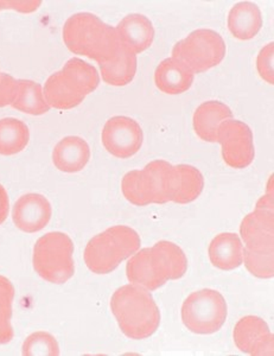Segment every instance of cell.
Masks as SVG:
<instances>
[{"label":"cell","instance_id":"6da1fadb","mask_svg":"<svg viewBox=\"0 0 274 356\" xmlns=\"http://www.w3.org/2000/svg\"><path fill=\"white\" fill-rule=\"evenodd\" d=\"M62 36L72 53L89 57L99 65L112 61L122 47L117 29L106 24L93 13H80L69 17Z\"/></svg>","mask_w":274,"mask_h":356},{"label":"cell","instance_id":"7a4b0ae2","mask_svg":"<svg viewBox=\"0 0 274 356\" xmlns=\"http://www.w3.org/2000/svg\"><path fill=\"white\" fill-rule=\"evenodd\" d=\"M113 312L121 332L131 340H145L157 332L161 312L149 290L127 284L114 292L111 298Z\"/></svg>","mask_w":274,"mask_h":356},{"label":"cell","instance_id":"3957f363","mask_svg":"<svg viewBox=\"0 0 274 356\" xmlns=\"http://www.w3.org/2000/svg\"><path fill=\"white\" fill-rule=\"evenodd\" d=\"M140 236L129 226L111 227L89 240L83 253L86 266L95 275H108L140 248Z\"/></svg>","mask_w":274,"mask_h":356},{"label":"cell","instance_id":"277c9868","mask_svg":"<svg viewBox=\"0 0 274 356\" xmlns=\"http://www.w3.org/2000/svg\"><path fill=\"white\" fill-rule=\"evenodd\" d=\"M73 253L74 243L68 235L50 232L33 246V268L48 283H67L75 273Z\"/></svg>","mask_w":274,"mask_h":356},{"label":"cell","instance_id":"5b68a950","mask_svg":"<svg viewBox=\"0 0 274 356\" xmlns=\"http://www.w3.org/2000/svg\"><path fill=\"white\" fill-rule=\"evenodd\" d=\"M228 315L225 297L211 289H203L186 297L181 316L186 329L198 335H210L223 327Z\"/></svg>","mask_w":274,"mask_h":356},{"label":"cell","instance_id":"8992f818","mask_svg":"<svg viewBox=\"0 0 274 356\" xmlns=\"http://www.w3.org/2000/svg\"><path fill=\"white\" fill-rule=\"evenodd\" d=\"M225 56L226 43L220 33L209 29L195 30L172 49V57L194 74L206 73L220 65Z\"/></svg>","mask_w":274,"mask_h":356},{"label":"cell","instance_id":"52a82bcc","mask_svg":"<svg viewBox=\"0 0 274 356\" xmlns=\"http://www.w3.org/2000/svg\"><path fill=\"white\" fill-rule=\"evenodd\" d=\"M216 143L221 144L222 158L232 169H246L255 161L253 132L241 120L229 119L222 122Z\"/></svg>","mask_w":274,"mask_h":356},{"label":"cell","instance_id":"ba28073f","mask_svg":"<svg viewBox=\"0 0 274 356\" xmlns=\"http://www.w3.org/2000/svg\"><path fill=\"white\" fill-rule=\"evenodd\" d=\"M101 142L108 154L119 159H129L140 150L144 132L132 118L117 115L106 122Z\"/></svg>","mask_w":274,"mask_h":356},{"label":"cell","instance_id":"9c48e42d","mask_svg":"<svg viewBox=\"0 0 274 356\" xmlns=\"http://www.w3.org/2000/svg\"><path fill=\"white\" fill-rule=\"evenodd\" d=\"M240 235L248 251L255 253L274 252L273 208L255 207V211L242 220Z\"/></svg>","mask_w":274,"mask_h":356},{"label":"cell","instance_id":"30bf717a","mask_svg":"<svg viewBox=\"0 0 274 356\" xmlns=\"http://www.w3.org/2000/svg\"><path fill=\"white\" fill-rule=\"evenodd\" d=\"M234 343L239 350L253 356L273 355V334L265 321L258 316L242 317L235 324Z\"/></svg>","mask_w":274,"mask_h":356},{"label":"cell","instance_id":"8fae6325","mask_svg":"<svg viewBox=\"0 0 274 356\" xmlns=\"http://www.w3.org/2000/svg\"><path fill=\"white\" fill-rule=\"evenodd\" d=\"M53 208L43 195L30 193L20 196L13 209L15 226L25 233H37L48 226Z\"/></svg>","mask_w":274,"mask_h":356},{"label":"cell","instance_id":"7c38bea8","mask_svg":"<svg viewBox=\"0 0 274 356\" xmlns=\"http://www.w3.org/2000/svg\"><path fill=\"white\" fill-rule=\"evenodd\" d=\"M129 283L139 285L149 291L161 288L169 280L152 247L138 251L126 265Z\"/></svg>","mask_w":274,"mask_h":356},{"label":"cell","instance_id":"4fadbf2b","mask_svg":"<svg viewBox=\"0 0 274 356\" xmlns=\"http://www.w3.org/2000/svg\"><path fill=\"white\" fill-rule=\"evenodd\" d=\"M146 193L151 204H166L172 202L176 186V169L175 165L163 159L149 163L141 170Z\"/></svg>","mask_w":274,"mask_h":356},{"label":"cell","instance_id":"5bb4252c","mask_svg":"<svg viewBox=\"0 0 274 356\" xmlns=\"http://www.w3.org/2000/svg\"><path fill=\"white\" fill-rule=\"evenodd\" d=\"M90 159V149L83 138L69 136L54 147L53 163L57 170L76 174L83 170Z\"/></svg>","mask_w":274,"mask_h":356},{"label":"cell","instance_id":"9a60e30c","mask_svg":"<svg viewBox=\"0 0 274 356\" xmlns=\"http://www.w3.org/2000/svg\"><path fill=\"white\" fill-rule=\"evenodd\" d=\"M195 74L174 57L166 58L154 72V83L161 93L178 95L186 93L194 83Z\"/></svg>","mask_w":274,"mask_h":356},{"label":"cell","instance_id":"2e32d148","mask_svg":"<svg viewBox=\"0 0 274 356\" xmlns=\"http://www.w3.org/2000/svg\"><path fill=\"white\" fill-rule=\"evenodd\" d=\"M229 119H233V112L226 104L216 100L203 102L193 117L195 134L203 142L216 143L218 127Z\"/></svg>","mask_w":274,"mask_h":356},{"label":"cell","instance_id":"e0dca14e","mask_svg":"<svg viewBox=\"0 0 274 356\" xmlns=\"http://www.w3.org/2000/svg\"><path fill=\"white\" fill-rule=\"evenodd\" d=\"M115 29L121 43L136 55L145 51L154 43V24L144 15H129Z\"/></svg>","mask_w":274,"mask_h":356},{"label":"cell","instance_id":"ac0fdd59","mask_svg":"<svg viewBox=\"0 0 274 356\" xmlns=\"http://www.w3.org/2000/svg\"><path fill=\"white\" fill-rule=\"evenodd\" d=\"M208 255L213 266L223 271L238 268L243 263V245L238 234L221 233L211 240Z\"/></svg>","mask_w":274,"mask_h":356},{"label":"cell","instance_id":"d6986e66","mask_svg":"<svg viewBox=\"0 0 274 356\" xmlns=\"http://www.w3.org/2000/svg\"><path fill=\"white\" fill-rule=\"evenodd\" d=\"M227 25L230 33L240 41L255 38L262 28V16L258 5L241 1L230 8Z\"/></svg>","mask_w":274,"mask_h":356},{"label":"cell","instance_id":"ffe728a7","mask_svg":"<svg viewBox=\"0 0 274 356\" xmlns=\"http://www.w3.org/2000/svg\"><path fill=\"white\" fill-rule=\"evenodd\" d=\"M101 76L104 81L114 87H124L134 81L137 73V55L122 44L120 51L112 61L101 63Z\"/></svg>","mask_w":274,"mask_h":356},{"label":"cell","instance_id":"44dd1931","mask_svg":"<svg viewBox=\"0 0 274 356\" xmlns=\"http://www.w3.org/2000/svg\"><path fill=\"white\" fill-rule=\"evenodd\" d=\"M43 94L47 104L56 110H72L85 100V97L77 92L62 72L49 76Z\"/></svg>","mask_w":274,"mask_h":356},{"label":"cell","instance_id":"7402d4cb","mask_svg":"<svg viewBox=\"0 0 274 356\" xmlns=\"http://www.w3.org/2000/svg\"><path fill=\"white\" fill-rule=\"evenodd\" d=\"M176 169V186L172 202L188 204L201 196L204 188V178L198 168L189 164H179Z\"/></svg>","mask_w":274,"mask_h":356},{"label":"cell","instance_id":"603a6c76","mask_svg":"<svg viewBox=\"0 0 274 356\" xmlns=\"http://www.w3.org/2000/svg\"><path fill=\"white\" fill-rule=\"evenodd\" d=\"M30 131L24 122L16 118L0 119V154L13 156L28 146Z\"/></svg>","mask_w":274,"mask_h":356},{"label":"cell","instance_id":"cb8c5ba5","mask_svg":"<svg viewBox=\"0 0 274 356\" xmlns=\"http://www.w3.org/2000/svg\"><path fill=\"white\" fill-rule=\"evenodd\" d=\"M79 93L87 97L100 85V76L97 68L76 57L70 58L61 70Z\"/></svg>","mask_w":274,"mask_h":356},{"label":"cell","instance_id":"d4e9b609","mask_svg":"<svg viewBox=\"0 0 274 356\" xmlns=\"http://www.w3.org/2000/svg\"><path fill=\"white\" fill-rule=\"evenodd\" d=\"M18 93L13 104V108L36 117L48 113L50 106L45 102L42 86L31 80H18Z\"/></svg>","mask_w":274,"mask_h":356},{"label":"cell","instance_id":"484cf974","mask_svg":"<svg viewBox=\"0 0 274 356\" xmlns=\"http://www.w3.org/2000/svg\"><path fill=\"white\" fill-rule=\"evenodd\" d=\"M152 250L157 254L169 280H177L186 275L188 260L181 247L171 241L161 240L152 247Z\"/></svg>","mask_w":274,"mask_h":356},{"label":"cell","instance_id":"4316f807","mask_svg":"<svg viewBox=\"0 0 274 356\" xmlns=\"http://www.w3.org/2000/svg\"><path fill=\"white\" fill-rule=\"evenodd\" d=\"M13 298L15 288L13 283L6 277L0 275V344L8 343L13 339L11 324Z\"/></svg>","mask_w":274,"mask_h":356},{"label":"cell","instance_id":"83f0119b","mask_svg":"<svg viewBox=\"0 0 274 356\" xmlns=\"http://www.w3.org/2000/svg\"><path fill=\"white\" fill-rule=\"evenodd\" d=\"M121 193L134 206L146 207L151 204L141 170L129 171L124 176L121 181Z\"/></svg>","mask_w":274,"mask_h":356},{"label":"cell","instance_id":"f1b7e54d","mask_svg":"<svg viewBox=\"0 0 274 356\" xmlns=\"http://www.w3.org/2000/svg\"><path fill=\"white\" fill-rule=\"evenodd\" d=\"M23 355L57 356L60 355V347L56 339L48 332H33L23 344Z\"/></svg>","mask_w":274,"mask_h":356},{"label":"cell","instance_id":"f546056e","mask_svg":"<svg viewBox=\"0 0 274 356\" xmlns=\"http://www.w3.org/2000/svg\"><path fill=\"white\" fill-rule=\"evenodd\" d=\"M243 263L250 275L260 280H268L274 275V252L255 253L243 248Z\"/></svg>","mask_w":274,"mask_h":356},{"label":"cell","instance_id":"4dcf8cb0","mask_svg":"<svg viewBox=\"0 0 274 356\" xmlns=\"http://www.w3.org/2000/svg\"><path fill=\"white\" fill-rule=\"evenodd\" d=\"M257 69L264 81L273 85V43L265 45L257 57Z\"/></svg>","mask_w":274,"mask_h":356},{"label":"cell","instance_id":"1f68e13d","mask_svg":"<svg viewBox=\"0 0 274 356\" xmlns=\"http://www.w3.org/2000/svg\"><path fill=\"white\" fill-rule=\"evenodd\" d=\"M18 80L6 73H0V107L13 106L18 93Z\"/></svg>","mask_w":274,"mask_h":356},{"label":"cell","instance_id":"d6a6232c","mask_svg":"<svg viewBox=\"0 0 274 356\" xmlns=\"http://www.w3.org/2000/svg\"><path fill=\"white\" fill-rule=\"evenodd\" d=\"M42 5V1L30 0V1H6L0 0V11L3 10H15L17 13H31L37 11Z\"/></svg>","mask_w":274,"mask_h":356},{"label":"cell","instance_id":"836d02e7","mask_svg":"<svg viewBox=\"0 0 274 356\" xmlns=\"http://www.w3.org/2000/svg\"><path fill=\"white\" fill-rule=\"evenodd\" d=\"M8 211H10V201H8V191H5L4 186L0 184V225L5 222L8 219Z\"/></svg>","mask_w":274,"mask_h":356}]
</instances>
